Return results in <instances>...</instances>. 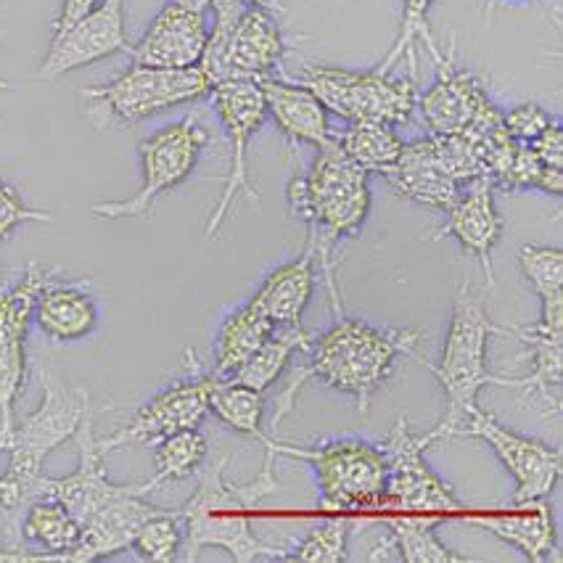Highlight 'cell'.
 <instances>
[{"mask_svg": "<svg viewBox=\"0 0 563 563\" xmlns=\"http://www.w3.org/2000/svg\"><path fill=\"white\" fill-rule=\"evenodd\" d=\"M440 516L391 514L384 516L389 537L397 548V559L405 563H466L437 537L434 527Z\"/></svg>", "mask_w": 563, "mask_h": 563, "instance_id": "obj_30", "label": "cell"}, {"mask_svg": "<svg viewBox=\"0 0 563 563\" xmlns=\"http://www.w3.org/2000/svg\"><path fill=\"white\" fill-rule=\"evenodd\" d=\"M209 96H212L214 114L225 128L228 143H231V167H228L225 183H222V196L205 228L207 239H214L220 228L225 225V220L231 218L241 196L252 201L260 199L257 188L252 186V175H249V146L265 122L267 111L260 85L254 80L218 82Z\"/></svg>", "mask_w": 563, "mask_h": 563, "instance_id": "obj_12", "label": "cell"}, {"mask_svg": "<svg viewBox=\"0 0 563 563\" xmlns=\"http://www.w3.org/2000/svg\"><path fill=\"white\" fill-rule=\"evenodd\" d=\"M291 218L310 225L318 265L323 278L333 284L331 254L342 239L357 235L371 212V173L346 156L336 143L320 148L305 175L291 178L286 188Z\"/></svg>", "mask_w": 563, "mask_h": 563, "instance_id": "obj_3", "label": "cell"}, {"mask_svg": "<svg viewBox=\"0 0 563 563\" xmlns=\"http://www.w3.org/2000/svg\"><path fill=\"white\" fill-rule=\"evenodd\" d=\"M146 495V489L128 493L107 503L98 514L90 516L82 523L80 542L67 555V563H93L122 553V550H130L143 521H148L162 510L143 500Z\"/></svg>", "mask_w": 563, "mask_h": 563, "instance_id": "obj_22", "label": "cell"}, {"mask_svg": "<svg viewBox=\"0 0 563 563\" xmlns=\"http://www.w3.org/2000/svg\"><path fill=\"white\" fill-rule=\"evenodd\" d=\"M207 143V130L201 128L196 117H186V120L167 124L159 133L148 135L137 146L143 169L141 188L130 199L98 201L90 207V212L103 220L146 218L162 196L175 191L191 178Z\"/></svg>", "mask_w": 563, "mask_h": 563, "instance_id": "obj_10", "label": "cell"}, {"mask_svg": "<svg viewBox=\"0 0 563 563\" xmlns=\"http://www.w3.org/2000/svg\"><path fill=\"white\" fill-rule=\"evenodd\" d=\"M188 357H191L194 376L167 386L152 402H146L135 412L133 421L124 423L114 434L98 440L103 455H111L124 448H156L162 440L178 434V431L199 429V423L207 418L212 391L220 378L214 373L201 371L194 352H188Z\"/></svg>", "mask_w": 563, "mask_h": 563, "instance_id": "obj_13", "label": "cell"}, {"mask_svg": "<svg viewBox=\"0 0 563 563\" xmlns=\"http://www.w3.org/2000/svg\"><path fill=\"white\" fill-rule=\"evenodd\" d=\"M41 408L30 412L22 423L16 421L14 434L0 448V453L11 455L9 471L0 476V510L5 514L30 506L43 476L45 457L77 434V427L90 405L88 391L69 389L48 373H41Z\"/></svg>", "mask_w": 563, "mask_h": 563, "instance_id": "obj_5", "label": "cell"}, {"mask_svg": "<svg viewBox=\"0 0 563 563\" xmlns=\"http://www.w3.org/2000/svg\"><path fill=\"white\" fill-rule=\"evenodd\" d=\"M440 442L434 429L429 434H412L408 421L397 418L395 427L386 434L382 448L386 461L384 508H395L397 514L423 516H463L466 506L457 500L453 489L434 474L427 463V450Z\"/></svg>", "mask_w": 563, "mask_h": 563, "instance_id": "obj_11", "label": "cell"}, {"mask_svg": "<svg viewBox=\"0 0 563 563\" xmlns=\"http://www.w3.org/2000/svg\"><path fill=\"white\" fill-rule=\"evenodd\" d=\"M169 3L180 5V9L196 11V14H207V11L212 9V3H214V0H169Z\"/></svg>", "mask_w": 563, "mask_h": 563, "instance_id": "obj_43", "label": "cell"}, {"mask_svg": "<svg viewBox=\"0 0 563 563\" xmlns=\"http://www.w3.org/2000/svg\"><path fill=\"white\" fill-rule=\"evenodd\" d=\"M352 521L344 516L329 519L320 527L312 529L305 540H299L291 550L280 555V561L291 563H344L350 559L346 542H350Z\"/></svg>", "mask_w": 563, "mask_h": 563, "instance_id": "obj_36", "label": "cell"}, {"mask_svg": "<svg viewBox=\"0 0 563 563\" xmlns=\"http://www.w3.org/2000/svg\"><path fill=\"white\" fill-rule=\"evenodd\" d=\"M35 320L51 342H77L98 329V305L75 284L54 280L35 305Z\"/></svg>", "mask_w": 563, "mask_h": 563, "instance_id": "obj_26", "label": "cell"}, {"mask_svg": "<svg viewBox=\"0 0 563 563\" xmlns=\"http://www.w3.org/2000/svg\"><path fill=\"white\" fill-rule=\"evenodd\" d=\"M209 93L212 82L201 67L162 69L135 62L111 82L82 90V96L93 101L90 120H96L98 128L111 122L137 124L159 111L194 103Z\"/></svg>", "mask_w": 563, "mask_h": 563, "instance_id": "obj_9", "label": "cell"}, {"mask_svg": "<svg viewBox=\"0 0 563 563\" xmlns=\"http://www.w3.org/2000/svg\"><path fill=\"white\" fill-rule=\"evenodd\" d=\"M318 286V252L312 241H307L302 257L286 262L262 280L249 302L260 307L278 329L284 325H302L307 305L312 302V294Z\"/></svg>", "mask_w": 563, "mask_h": 563, "instance_id": "obj_24", "label": "cell"}, {"mask_svg": "<svg viewBox=\"0 0 563 563\" xmlns=\"http://www.w3.org/2000/svg\"><path fill=\"white\" fill-rule=\"evenodd\" d=\"M262 444L275 455L305 461L312 468L320 487L318 508L325 514L384 508L386 461L382 448L363 440H331L316 448H294L271 437H265Z\"/></svg>", "mask_w": 563, "mask_h": 563, "instance_id": "obj_6", "label": "cell"}, {"mask_svg": "<svg viewBox=\"0 0 563 563\" xmlns=\"http://www.w3.org/2000/svg\"><path fill=\"white\" fill-rule=\"evenodd\" d=\"M493 333H508V329H500L489 320L484 299L468 280H463L453 299V318H450L448 339L442 346V360L434 365L427 357H416L423 368L431 371V376L440 382L444 397H448V412H444L440 427L434 429L440 440H448L450 431L461 423L471 405H476V397L484 386L521 389L519 378H503L487 371V346Z\"/></svg>", "mask_w": 563, "mask_h": 563, "instance_id": "obj_4", "label": "cell"}, {"mask_svg": "<svg viewBox=\"0 0 563 563\" xmlns=\"http://www.w3.org/2000/svg\"><path fill=\"white\" fill-rule=\"evenodd\" d=\"M329 109L344 122H378L402 128L418 111V88L412 77H391L384 71H352L339 67L305 64L302 80Z\"/></svg>", "mask_w": 563, "mask_h": 563, "instance_id": "obj_8", "label": "cell"}, {"mask_svg": "<svg viewBox=\"0 0 563 563\" xmlns=\"http://www.w3.org/2000/svg\"><path fill=\"white\" fill-rule=\"evenodd\" d=\"M384 180L389 183L399 196H405V199L416 201V205L421 207L437 209V212H448L463 191V186H457V183L437 165L429 137L405 143L397 165L386 169Z\"/></svg>", "mask_w": 563, "mask_h": 563, "instance_id": "obj_25", "label": "cell"}, {"mask_svg": "<svg viewBox=\"0 0 563 563\" xmlns=\"http://www.w3.org/2000/svg\"><path fill=\"white\" fill-rule=\"evenodd\" d=\"M54 280V275L43 271L41 265H30L11 289L0 291V344L27 342L30 320L35 318L37 299Z\"/></svg>", "mask_w": 563, "mask_h": 563, "instance_id": "obj_31", "label": "cell"}, {"mask_svg": "<svg viewBox=\"0 0 563 563\" xmlns=\"http://www.w3.org/2000/svg\"><path fill=\"white\" fill-rule=\"evenodd\" d=\"M555 120L548 114L540 103H519V107L503 111V124H506V133L514 137L521 146L537 141Z\"/></svg>", "mask_w": 563, "mask_h": 563, "instance_id": "obj_39", "label": "cell"}, {"mask_svg": "<svg viewBox=\"0 0 563 563\" xmlns=\"http://www.w3.org/2000/svg\"><path fill=\"white\" fill-rule=\"evenodd\" d=\"M130 550H135L137 559L148 563L178 561L183 550V519L178 510L169 514V510L162 508L152 519L143 521Z\"/></svg>", "mask_w": 563, "mask_h": 563, "instance_id": "obj_35", "label": "cell"}, {"mask_svg": "<svg viewBox=\"0 0 563 563\" xmlns=\"http://www.w3.org/2000/svg\"><path fill=\"white\" fill-rule=\"evenodd\" d=\"M450 437H474L493 448L497 461L506 466L516 482L514 503L548 497L561 479V450L532 440V437L516 434L503 427L495 416L484 412L479 405H471L461 423L450 431Z\"/></svg>", "mask_w": 563, "mask_h": 563, "instance_id": "obj_14", "label": "cell"}, {"mask_svg": "<svg viewBox=\"0 0 563 563\" xmlns=\"http://www.w3.org/2000/svg\"><path fill=\"white\" fill-rule=\"evenodd\" d=\"M235 3L246 5V9H262L267 14H280L284 11V3L280 0H235Z\"/></svg>", "mask_w": 563, "mask_h": 563, "instance_id": "obj_42", "label": "cell"}, {"mask_svg": "<svg viewBox=\"0 0 563 563\" xmlns=\"http://www.w3.org/2000/svg\"><path fill=\"white\" fill-rule=\"evenodd\" d=\"M457 201L448 209V220L431 239H455L474 260H479L487 286H495L493 254L503 239V218L495 205V186L487 178L463 186Z\"/></svg>", "mask_w": 563, "mask_h": 563, "instance_id": "obj_18", "label": "cell"}, {"mask_svg": "<svg viewBox=\"0 0 563 563\" xmlns=\"http://www.w3.org/2000/svg\"><path fill=\"white\" fill-rule=\"evenodd\" d=\"M431 5H434V0H402V24H399V35L378 71L389 75V71L395 69V64L399 62H408L410 69L416 71V43L427 45L431 58L442 54L429 27Z\"/></svg>", "mask_w": 563, "mask_h": 563, "instance_id": "obj_33", "label": "cell"}, {"mask_svg": "<svg viewBox=\"0 0 563 563\" xmlns=\"http://www.w3.org/2000/svg\"><path fill=\"white\" fill-rule=\"evenodd\" d=\"M156 474L152 479L159 484L183 482L194 476L196 471L205 466L207 457V440L199 434V429L178 431L156 444Z\"/></svg>", "mask_w": 563, "mask_h": 563, "instance_id": "obj_34", "label": "cell"}, {"mask_svg": "<svg viewBox=\"0 0 563 563\" xmlns=\"http://www.w3.org/2000/svg\"><path fill=\"white\" fill-rule=\"evenodd\" d=\"M510 3H532V0H510Z\"/></svg>", "mask_w": 563, "mask_h": 563, "instance_id": "obj_44", "label": "cell"}, {"mask_svg": "<svg viewBox=\"0 0 563 563\" xmlns=\"http://www.w3.org/2000/svg\"><path fill=\"white\" fill-rule=\"evenodd\" d=\"M98 3H101V0H62V11H58L54 22V35L69 30L75 22H80V19L85 14H90Z\"/></svg>", "mask_w": 563, "mask_h": 563, "instance_id": "obj_41", "label": "cell"}, {"mask_svg": "<svg viewBox=\"0 0 563 563\" xmlns=\"http://www.w3.org/2000/svg\"><path fill=\"white\" fill-rule=\"evenodd\" d=\"M437 80L423 93H418V111L429 128V133H461L479 122L489 109H495L493 98L476 75L455 67V37L448 51L434 58Z\"/></svg>", "mask_w": 563, "mask_h": 563, "instance_id": "obj_17", "label": "cell"}, {"mask_svg": "<svg viewBox=\"0 0 563 563\" xmlns=\"http://www.w3.org/2000/svg\"><path fill=\"white\" fill-rule=\"evenodd\" d=\"M333 143H336L355 165L378 175H384L386 169L397 165L405 146L397 128L378 122H346V128L333 130Z\"/></svg>", "mask_w": 563, "mask_h": 563, "instance_id": "obj_29", "label": "cell"}, {"mask_svg": "<svg viewBox=\"0 0 563 563\" xmlns=\"http://www.w3.org/2000/svg\"><path fill=\"white\" fill-rule=\"evenodd\" d=\"M275 329L278 325L252 302L233 310L231 316L222 320L218 344H214V376H233Z\"/></svg>", "mask_w": 563, "mask_h": 563, "instance_id": "obj_27", "label": "cell"}, {"mask_svg": "<svg viewBox=\"0 0 563 563\" xmlns=\"http://www.w3.org/2000/svg\"><path fill=\"white\" fill-rule=\"evenodd\" d=\"M310 344L312 333H307L302 325H284V329H275L271 336L262 342L260 350L254 352L233 376H228V382L244 384L249 389H257L265 395V391L278 382L280 373L289 368L294 352H307Z\"/></svg>", "mask_w": 563, "mask_h": 563, "instance_id": "obj_28", "label": "cell"}, {"mask_svg": "<svg viewBox=\"0 0 563 563\" xmlns=\"http://www.w3.org/2000/svg\"><path fill=\"white\" fill-rule=\"evenodd\" d=\"M0 85H3V82H0Z\"/></svg>", "mask_w": 563, "mask_h": 563, "instance_id": "obj_45", "label": "cell"}, {"mask_svg": "<svg viewBox=\"0 0 563 563\" xmlns=\"http://www.w3.org/2000/svg\"><path fill=\"white\" fill-rule=\"evenodd\" d=\"M260 476L249 484L225 479V466L231 455H222L212 466H205L191 500L178 514L183 519V561H199L205 548H222L233 561H280V550L257 540L252 527V508L265 497L280 493V482L273 474L275 453L265 450Z\"/></svg>", "mask_w": 563, "mask_h": 563, "instance_id": "obj_1", "label": "cell"}, {"mask_svg": "<svg viewBox=\"0 0 563 563\" xmlns=\"http://www.w3.org/2000/svg\"><path fill=\"white\" fill-rule=\"evenodd\" d=\"M48 220H51L48 212L27 207L14 186L0 180V241L9 239L16 228L27 225V222H48Z\"/></svg>", "mask_w": 563, "mask_h": 563, "instance_id": "obj_40", "label": "cell"}, {"mask_svg": "<svg viewBox=\"0 0 563 563\" xmlns=\"http://www.w3.org/2000/svg\"><path fill=\"white\" fill-rule=\"evenodd\" d=\"M209 412L220 418L228 429L239 431L254 440H265V397L257 389H249L244 384L220 378L212 391Z\"/></svg>", "mask_w": 563, "mask_h": 563, "instance_id": "obj_32", "label": "cell"}, {"mask_svg": "<svg viewBox=\"0 0 563 563\" xmlns=\"http://www.w3.org/2000/svg\"><path fill=\"white\" fill-rule=\"evenodd\" d=\"M262 90L265 111L273 117L275 128L291 143H302L312 148H329L333 143L331 114L318 96L302 82L280 80L275 75H265L254 80Z\"/></svg>", "mask_w": 563, "mask_h": 563, "instance_id": "obj_21", "label": "cell"}, {"mask_svg": "<svg viewBox=\"0 0 563 563\" xmlns=\"http://www.w3.org/2000/svg\"><path fill=\"white\" fill-rule=\"evenodd\" d=\"M214 24L199 67L212 82L260 80L273 75L286 56V37L273 14L235 0H214Z\"/></svg>", "mask_w": 563, "mask_h": 563, "instance_id": "obj_7", "label": "cell"}, {"mask_svg": "<svg viewBox=\"0 0 563 563\" xmlns=\"http://www.w3.org/2000/svg\"><path fill=\"white\" fill-rule=\"evenodd\" d=\"M96 408L93 402L85 410L80 427H77L75 442H77V455H80V463H77V471L69 476H62V479H51V476H41L37 482L35 497H51V500L62 503L64 508L75 516L77 521L85 523L90 516L98 514L107 503L117 500V497L137 493V489H146V493H154L156 482H141V484H114L109 482L107 468H103V455L101 448H98L96 437Z\"/></svg>", "mask_w": 563, "mask_h": 563, "instance_id": "obj_15", "label": "cell"}, {"mask_svg": "<svg viewBox=\"0 0 563 563\" xmlns=\"http://www.w3.org/2000/svg\"><path fill=\"white\" fill-rule=\"evenodd\" d=\"M27 382L24 344H0V448L16 429V402Z\"/></svg>", "mask_w": 563, "mask_h": 563, "instance_id": "obj_37", "label": "cell"}, {"mask_svg": "<svg viewBox=\"0 0 563 563\" xmlns=\"http://www.w3.org/2000/svg\"><path fill=\"white\" fill-rule=\"evenodd\" d=\"M463 519L476 523L484 532L495 534L506 545L516 548L523 559L534 563H545L559 559V534H555L553 508L545 497L540 500L514 503L510 510H493V514H471L466 510Z\"/></svg>", "mask_w": 563, "mask_h": 563, "instance_id": "obj_23", "label": "cell"}, {"mask_svg": "<svg viewBox=\"0 0 563 563\" xmlns=\"http://www.w3.org/2000/svg\"><path fill=\"white\" fill-rule=\"evenodd\" d=\"M130 51L133 45H130L128 27H124V0H101L80 22L54 35L37 77L56 80L69 71L90 67L101 58L130 54Z\"/></svg>", "mask_w": 563, "mask_h": 563, "instance_id": "obj_16", "label": "cell"}, {"mask_svg": "<svg viewBox=\"0 0 563 563\" xmlns=\"http://www.w3.org/2000/svg\"><path fill=\"white\" fill-rule=\"evenodd\" d=\"M529 346L532 371L521 376V389L532 391L555 412L561 410L563 382V291L542 294L540 320L523 329H508Z\"/></svg>", "mask_w": 563, "mask_h": 563, "instance_id": "obj_19", "label": "cell"}, {"mask_svg": "<svg viewBox=\"0 0 563 563\" xmlns=\"http://www.w3.org/2000/svg\"><path fill=\"white\" fill-rule=\"evenodd\" d=\"M519 267L523 278L532 284L537 297L563 291V252L559 246H521Z\"/></svg>", "mask_w": 563, "mask_h": 563, "instance_id": "obj_38", "label": "cell"}, {"mask_svg": "<svg viewBox=\"0 0 563 563\" xmlns=\"http://www.w3.org/2000/svg\"><path fill=\"white\" fill-rule=\"evenodd\" d=\"M207 37V14H196V11L167 3L156 14L152 27L141 37V43L130 51V56H133L135 64H146V67H199L201 56H205Z\"/></svg>", "mask_w": 563, "mask_h": 563, "instance_id": "obj_20", "label": "cell"}, {"mask_svg": "<svg viewBox=\"0 0 563 563\" xmlns=\"http://www.w3.org/2000/svg\"><path fill=\"white\" fill-rule=\"evenodd\" d=\"M427 333L416 329H376L365 320L336 312V323L320 336H312L307 365L297 371L302 382L318 378L320 384L355 397L357 410L368 412L371 399L389 382L399 355L416 360V344Z\"/></svg>", "mask_w": 563, "mask_h": 563, "instance_id": "obj_2", "label": "cell"}, {"mask_svg": "<svg viewBox=\"0 0 563 563\" xmlns=\"http://www.w3.org/2000/svg\"><path fill=\"white\" fill-rule=\"evenodd\" d=\"M0 32H3V30H0Z\"/></svg>", "mask_w": 563, "mask_h": 563, "instance_id": "obj_46", "label": "cell"}]
</instances>
